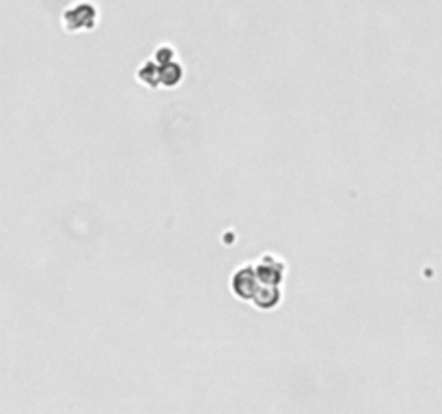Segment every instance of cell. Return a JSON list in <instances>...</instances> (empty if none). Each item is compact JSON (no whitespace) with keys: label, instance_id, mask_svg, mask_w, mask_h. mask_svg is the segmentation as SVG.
Segmentation results:
<instances>
[{"label":"cell","instance_id":"1","mask_svg":"<svg viewBox=\"0 0 442 414\" xmlns=\"http://www.w3.org/2000/svg\"><path fill=\"white\" fill-rule=\"evenodd\" d=\"M63 22V30L69 35L76 32H88L93 30L99 22V11L97 7L91 3V0H78L76 5L67 7L61 15Z\"/></svg>","mask_w":442,"mask_h":414},{"label":"cell","instance_id":"2","mask_svg":"<svg viewBox=\"0 0 442 414\" xmlns=\"http://www.w3.org/2000/svg\"><path fill=\"white\" fill-rule=\"evenodd\" d=\"M261 287L259 274H257V267L255 263H244L240 267L233 270L231 274V292L238 300L244 302H253L257 290Z\"/></svg>","mask_w":442,"mask_h":414},{"label":"cell","instance_id":"3","mask_svg":"<svg viewBox=\"0 0 442 414\" xmlns=\"http://www.w3.org/2000/svg\"><path fill=\"white\" fill-rule=\"evenodd\" d=\"M255 267H257L261 285H282L285 274H287L285 259H282L280 255H274V253H263L255 261Z\"/></svg>","mask_w":442,"mask_h":414},{"label":"cell","instance_id":"4","mask_svg":"<svg viewBox=\"0 0 442 414\" xmlns=\"http://www.w3.org/2000/svg\"><path fill=\"white\" fill-rule=\"evenodd\" d=\"M282 302V290L280 285H261L255 298H253V307L259 311H272Z\"/></svg>","mask_w":442,"mask_h":414},{"label":"cell","instance_id":"5","mask_svg":"<svg viewBox=\"0 0 442 414\" xmlns=\"http://www.w3.org/2000/svg\"><path fill=\"white\" fill-rule=\"evenodd\" d=\"M136 80L143 84V86H147V88H160L162 86V65L155 63L153 57L147 59L143 65L138 67Z\"/></svg>","mask_w":442,"mask_h":414},{"label":"cell","instance_id":"6","mask_svg":"<svg viewBox=\"0 0 442 414\" xmlns=\"http://www.w3.org/2000/svg\"><path fill=\"white\" fill-rule=\"evenodd\" d=\"M184 80V67L180 61H173L169 65H162V86L164 88H175L180 86Z\"/></svg>","mask_w":442,"mask_h":414},{"label":"cell","instance_id":"7","mask_svg":"<svg viewBox=\"0 0 442 414\" xmlns=\"http://www.w3.org/2000/svg\"><path fill=\"white\" fill-rule=\"evenodd\" d=\"M153 61L160 63V65H169V63L177 61L175 59V48L171 44H160L153 50Z\"/></svg>","mask_w":442,"mask_h":414}]
</instances>
